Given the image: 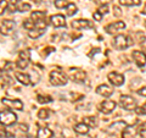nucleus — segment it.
Listing matches in <instances>:
<instances>
[{
  "mask_svg": "<svg viewBox=\"0 0 146 138\" xmlns=\"http://www.w3.org/2000/svg\"><path fill=\"white\" fill-rule=\"evenodd\" d=\"M18 127H20V130H21V131H23V132H27V131H28V126H27V125H23V123L18 125Z\"/></svg>",
  "mask_w": 146,
  "mask_h": 138,
  "instance_id": "38",
  "label": "nucleus"
},
{
  "mask_svg": "<svg viewBox=\"0 0 146 138\" xmlns=\"http://www.w3.org/2000/svg\"><path fill=\"white\" fill-rule=\"evenodd\" d=\"M68 4L70 3H68L67 0H55L54 1L55 7H57V9H66Z\"/></svg>",
  "mask_w": 146,
  "mask_h": 138,
  "instance_id": "27",
  "label": "nucleus"
},
{
  "mask_svg": "<svg viewBox=\"0 0 146 138\" xmlns=\"http://www.w3.org/2000/svg\"><path fill=\"white\" fill-rule=\"evenodd\" d=\"M83 122L89 127H96L98 126V119L95 116H86L83 119Z\"/></svg>",
  "mask_w": 146,
  "mask_h": 138,
  "instance_id": "20",
  "label": "nucleus"
},
{
  "mask_svg": "<svg viewBox=\"0 0 146 138\" xmlns=\"http://www.w3.org/2000/svg\"><path fill=\"white\" fill-rule=\"evenodd\" d=\"M50 21H51V25L56 28H60V27H65L66 26V18L61 13H57V15H54L50 17Z\"/></svg>",
  "mask_w": 146,
  "mask_h": 138,
  "instance_id": "13",
  "label": "nucleus"
},
{
  "mask_svg": "<svg viewBox=\"0 0 146 138\" xmlns=\"http://www.w3.org/2000/svg\"><path fill=\"white\" fill-rule=\"evenodd\" d=\"M68 77H70L73 82L82 83L86 78V73H85V71L80 70V68H71V70L68 71Z\"/></svg>",
  "mask_w": 146,
  "mask_h": 138,
  "instance_id": "5",
  "label": "nucleus"
},
{
  "mask_svg": "<svg viewBox=\"0 0 146 138\" xmlns=\"http://www.w3.org/2000/svg\"><path fill=\"white\" fill-rule=\"evenodd\" d=\"M45 33V29H39V28H34L32 31H28V36L31 37L32 39H36L39 37H42Z\"/></svg>",
  "mask_w": 146,
  "mask_h": 138,
  "instance_id": "21",
  "label": "nucleus"
},
{
  "mask_svg": "<svg viewBox=\"0 0 146 138\" xmlns=\"http://www.w3.org/2000/svg\"><path fill=\"white\" fill-rule=\"evenodd\" d=\"M116 102L113 100H104V102L99 105V110L101 111L102 114L107 115V114H111L113 110L116 109Z\"/></svg>",
  "mask_w": 146,
  "mask_h": 138,
  "instance_id": "10",
  "label": "nucleus"
},
{
  "mask_svg": "<svg viewBox=\"0 0 146 138\" xmlns=\"http://www.w3.org/2000/svg\"><path fill=\"white\" fill-rule=\"evenodd\" d=\"M38 102L39 103H50V102H51V98H50V96H42V95H39L38 96Z\"/></svg>",
  "mask_w": 146,
  "mask_h": 138,
  "instance_id": "33",
  "label": "nucleus"
},
{
  "mask_svg": "<svg viewBox=\"0 0 146 138\" xmlns=\"http://www.w3.org/2000/svg\"><path fill=\"white\" fill-rule=\"evenodd\" d=\"M131 56H133L134 61L138 64V66L140 67H144L145 64H146V54L140 52V50H134L133 53H131Z\"/></svg>",
  "mask_w": 146,
  "mask_h": 138,
  "instance_id": "12",
  "label": "nucleus"
},
{
  "mask_svg": "<svg viewBox=\"0 0 146 138\" xmlns=\"http://www.w3.org/2000/svg\"><path fill=\"white\" fill-rule=\"evenodd\" d=\"M18 59H23V60H31V52L28 49L21 50L18 53Z\"/></svg>",
  "mask_w": 146,
  "mask_h": 138,
  "instance_id": "25",
  "label": "nucleus"
},
{
  "mask_svg": "<svg viewBox=\"0 0 146 138\" xmlns=\"http://www.w3.org/2000/svg\"><path fill=\"white\" fill-rule=\"evenodd\" d=\"M144 13H146V4H145V7H144V10H143Z\"/></svg>",
  "mask_w": 146,
  "mask_h": 138,
  "instance_id": "42",
  "label": "nucleus"
},
{
  "mask_svg": "<svg viewBox=\"0 0 146 138\" xmlns=\"http://www.w3.org/2000/svg\"><path fill=\"white\" fill-rule=\"evenodd\" d=\"M13 28H15V21L12 20H4L0 25V32L5 36L11 34Z\"/></svg>",
  "mask_w": 146,
  "mask_h": 138,
  "instance_id": "11",
  "label": "nucleus"
},
{
  "mask_svg": "<svg viewBox=\"0 0 146 138\" xmlns=\"http://www.w3.org/2000/svg\"><path fill=\"white\" fill-rule=\"evenodd\" d=\"M89 130H90V127L86 126L84 122H79L74 126V131L78 133V135H88Z\"/></svg>",
  "mask_w": 146,
  "mask_h": 138,
  "instance_id": "18",
  "label": "nucleus"
},
{
  "mask_svg": "<svg viewBox=\"0 0 146 138\" xmlns=\"http://www.w3.org/2000/svg\"><path fill=\"white\" fill-rule=\"evenodd\" d=\"M9 10V0H0V16Z\"/></svg>",
  "mask_w": 146,
  "mask_h": 138,
  "instance_id": "30",
  "label": "nucleus"
},
{
  "mask_svg": "<svg viewBox=\"0 0 146 138\" xmlns=\"http://www.w3.org/2000/svg\"><path fill=\"white\" fill-rule=\"evenodd\" d=\"M124 28H125L124 22L123 21H116V22H112V23L107 25L106 27H105V31H106L108 34H117L118 32H121Z\"/></svg>",
  "mask_w": 146,
  "mask_h": 138,
  "instance_id": "7",
  "label": "nucleus"
},
{
  "mask_svg": "<svg viewBox=\"0 0 146 138\" xmlns=\"http://www.w3.org/2000/svg\"><path fill=\"white\" fill-rule=\"evenodd\" d=\"M145 54H146V53H145Z\"/></svg>",
  "mask_w": 146,
  "mask_h": 138,
  "instance_id": "45",
  "label": "nucleus"
},
{
  "mask_svg": "<svg viewBox=\"0 0 146 138\" xmlns=\"http://www.w3.org/2000/svg\"><path fill=\"white\" fill-rule=\"evenodd\" d=\"M135 111H136V114H139V115H146V103L143 105V107L136 108Z\"/></svg>",
  "mask_w": 146,
  "mask_h": 138,
  "instance_id": "32",
  "label": "nucleus"
},
{
  "mask_svg": "<svg viewBox=\"0 0 146 138\" xmlns=\"http://www.w3.org/2000/svg\"><path fill=\"white\" fill-rule=\"evenodd\" d=\"M138 135L141 138H146V122L140 123L139 127H138Z\"/></svg>",
  "mask_w": 146,
  "mask_h": 138,
  "instance_id": "28",
  "label": "nucleus"
},
{
  "mask_svg": "<svg viewBox=\"0 0 146 138\" xmlns=\"http://www.w3.org/2000/svg\"><path fill=\"white\" fill-rule=\"evenodd\" d=\"M108 81L112 83V86H116V87H121L123 83H124V76L121 75L118 72H110L107 75Z\"/></svg>",
  "mask_w": 146,
  "mask_h": 138,
  "instance_id": "9",
  "label": "nucleus"
},
{
  "mask_svg": "<svg viewBox=\"0 0 146 138\" xmlns=\"http://www.w3.org/2000/svg\"><path fill=\"white\" fill-rule=\"evenodd\" d=\"M68 82V76L60 70H52L50 72V83L56 87L66 86Z\"/></svg>",
  "mask_w": 146,
  "mask_h": 138,
  "instance_id": "1",
  "label": "nucleus"
},
{
  "mask_svg": "<svg viewBox=\"0 0 146 138\" xmlns=\"http://www.w3.org/2000/svg\"><path fill=\"white\" fill-rule=\"evenodd\" d=\"M72 27L74 29H86V28H93V23L89 20H85V18H79V20H73L72 21Z\"/></svg>",
  "mask_w": 146,
  "mask_h": 138,
  "instance_id": "8",
  "label": "nucleus"
},
{
  "mask_svg": "<svg viewBox=\"0 0 146 138\" xmlns=\"http://www.w3.org/2000/svg\"><path fill=\"white\" fill-rule=\"evenodd\" d=\"M17 121V115L12 110H0V123L4 126H12Z\"/></svg>",
  "mask_w": 146,
  "mask_h": 138,
  "instance_id": "2",
  "label": "nucleus"
},
{
  "mask_svg": "<svg viewBox=\"0 0 146 138\" xmlns=\"http://www.w3.org/2000/svg\"><path fill=\"white\" fill-rule=\"evenodd\" d=\"M119 104L123 109L128 110V111H131V110L136 109V100L133 98L131 95H122L119 98Z\"/></svg>",
  "mask_w": 146,
  "mask_h": 138,
  "instance_id": "4",
  "label": "nucleus"
},
{
  "mask_svg": "<svg viewBox=\"0 0 146 138\" xmlns=\"http://www.w3.org/2000/svg\"><path fill=\"white\" fill-rule=\"evenodd\" d=\"M54 132L48 127H40L36 132V138H52Z\"/></svg>",
  "mask_w": 146,
  "mask_h": 138,
  "instance_id": "17",
  "label": "nucleus"
},
{
  "mask_svg": "<svg viewBox=\"0 0 146 138\" xmlns=\"http://www.w3.org/2000/svg\"><path fill=\"white\" fill-rule=\"evenodd\" d=\"M29 65V60H23V59H18L16 61V66L21 70H25V68Z\"/></svg>",
  "mask_w": 146,
  "mask_h": 138,
  "instance_id": "29",
  "label": "nucleus"
},
{
  "mask_svg": "<svg viewBox=\"0 0 146 138\" xmlns=\"http://www.w3.org/2000/svg\"><path fill=\"white\" fill-rule=\"evenodd\" d=\"M99 12L105 15V13H108V5H101V7L99 9Z\"/></svg>",
  "mask_w": 146,
  "mask_h": 138,
  "instance_id": "35",
  "label": "nucleus"
},
{
  "mask_svg": "<svg viewBox=\"0 0 146 138\" xmlns=\"http://www.w3.org/2000/svg\"><path fill=\"white\" fill-rule=\"evenodd\" d=\"M77 10H78V9H77L76 4H74V3H70V4L67 5V7H66V15H67V16H73V15H76Z\"/></svg>",
  "mask_w": 146,
  "mask_h": 138,
  "instance_id": "23",
  "label": "nucleus"
},
{
  "mask_svg": "<svg viewBox=\"0 0 146 138\" xmlns=\"http://www.w3.org/2000/svg\"><path fill=\"white\" fill-rule=\"evenodd\" d=\"M93 17H94L95 21H101L102 17H104V15H102V13H100L99 11H95V12L93 13Z\"/></svg>",
  "mask_w": 146,
  "mask_h": 138,
  "instance_id": "34",
  "label": "nucleus"
},
{
  "mask_svg": "<svg viewBox=\"0 0 146 138\" xmlns=\"http://www.w3.org/2000/svg\"><path fill=\"white\" fill-rule=\"evenodd\" d=\"M113 10L116 11V12H115V15H116V16H119V15H121V10H119V9H118L117 6H113Z\"/></svg>",
  "mask_w": 146,
  "mask_h": 138,
  "instance_id": "39",
  "label": "nucleus"
},
{
  "mask_svg": "<svg viewBox=\"0 0 146 138\" xmlns=\"http://www.w3.org/2000/svg\"><path fill=\"white\" fill-rule=\"evenodd\" d=\"M127 123L124 122V121H118V122H115V123H112L111 126H110L108 128H110V132H122V131H124V130H127Z\"/></svg>",
  "mask_w": 146,
  "mask_h": 138,
  "instance_id": "16",
  "label": "nucleus"
},
{
  "mask_svg": "<svg viewBox=\"0 0 146 138\" xmlns=\"http://www.w3.org/2000/svg\"><path fill=\"white\" fill-rule=\"evenodd\" d=\"M49 109H40L38 111V119H40V120H46V119L49 117Z\"/></svg>",
  "mask_w": 146,
  "mask_h": 138,
  "instance_id": "26",
  "label": "nucleus"
},
{
  "mask_svg": "<svg viewBox=\"0 0 146 138\" xmlns=\"http://www.w3.org/2000/svg\"><path fill=\"white\" fill-rule=\"evenodd\" d=\"M145 27H146V21H145Z\"/></svg>",
  "mask_w": 146,
  "mask_h": 138,
  "instance_id": "43",
  "label": "nucleus"
},
{
  "mask_svg": "<svg viewBox=\"0 0 146 138\" xmlns=\"http://www.w3.org/2000/svg\"><path fill=\"white\" fill-rule=\"evenodd\" d=\"M111 1H112V0H95V3H96V4H101V5H108Z\"/></svg>",
  "mask_w": 146,
  "mask_h": 138,
  "instance_id": "36",
  "label": "nucleus"
},
{
  "mask_svg": "<svg viewBox=\"0 0 146 138\" xmlns=\"http://www.w3.org/2000/svg\"><path fill=\"white\" fill-rule=\"evenodd\" d=\"M96 93L101 96H105V98H108L113 94V89L107 84H100L96 87Z\"/></svg>",
  "mask_w": 146,
  "mask_h": 138,
  "instance_id": "14",
  "label": "nucleus"
},
{
  "mask_svg": "<svg viewBox=\"0 0 146 138\" xmlns=\"http://www.w3.org/2000/svg\"><path fill=\"white\" fill-rule=\"evenodd\" d=\"M15 77H16V80L20 82V83L25 84V86H29V84L32 83L31 76H29V75H27V73L20 72V71H16V72H15Z\"/></svg>",
  "mask_w": 146,
  "mask_h": 138,
  "instance_id": "15",
  "label": "nucleus"
},
{
  "mask_svg": "<svg viewBox=\"0 0 146 138\" xmlns=\"http://www.w3.org/2000/svg\"><path fill=\"white\" fill-rule=\"evenodd\" d=\"M20 12H27V11H31V5L27 3H22L18 5V9H17Z\"/></svg>",
  "mask_w": 146,
  "mask_h": 138,
  "instance_id": "31",
  "label": "nucleus"
},
{
  "mask_svg": "<svg viewBox=\"0 0 146 138\" xmlns=\"http://www.w3.org/2000/svg\"><path fill=\"white\" fill-rule=\"evenodd\" d=\"M138 94L141 95V96H145V98H146V87H143V88L138 89Z\"/></svg>",
  "mask_w": 146,
  "mask_h": 138,
  "instance_id": "37",
  "label": "nucleus"
},
{
  "mask_svg": "<svg viewBox=\"0 0 146 138\" xmlns=\"http://www.w3.org/2000/svg\"><path fill=\"white\" fill-rule=\"evenodd\" d=\"M45 17H46V12L45 11H33L31 13V18L34 22L43 21V20H45Z\"/></svg>",
  "mask_w": 146,
  "mask_h": 138,
  "instance_id": "19",
  "label": "nucleus"
},
{
  "mask_svg": "<svg viewBox=\"0 0 146 138\" xmlns=\"http://www.w3.org/2000/svg\"><path fill=\"white\" fill-rule=\"evenodd\" d=\"M23 27L27 29V31H32L35 28V22L32 20V18H26V20L23 21Z\"/></svg>",
  "mask_w": 146,
  "mask_h": 138,
  "instance_id": "24",
  "label": "nucleus"
},
{
  "mask_svg": "<svg viewBox=\"0 0 146 138\" xmlns=\"http://www.w3.org/2000/svg\"><path fill=\"white\" fill-rule=\"evenodd\" d=\"M1 103L5 105L7 109L13 110H23V103L20 99H10V98H3Z\"/></svg>",
  "mask_w": 146,
  "mask_h": 138,
  "instance_id": "6",
  "label": "nucleus"
},
{
  "mask_svg": "<svg viewBox=\"0 0 146 138\" xmlns=\"http://www.w3.org/2000/svg\"><path fill=\"white\" fill-rule=\"evenodd\" d=\"M31 1H33L34 4H36V5H39V4L42 3V0H31Z\"/></svg>",
  "mask_w": 146,
  "mask_h": 138,
  "instance_id": "40",
  "label": "nucleus"
},
{
  "mask_svg": "<svg viewBox=\"0 0 146 138\" xmlns=\"http://www.w3.org/2000/svg\"><path fill=\"white\" fill-rule=\"evenodd\" d=\"M21 138H36V137H33V136H22Z\"/></svg>",
  "mask_w": 146,
  "mask_h": 138,
  "instance_id": "41",
  "label": "nucleus"
},
{
  "mask_svg": "<svg viewBox=\"0 0 146 138\" xmlns=\"http://www.w3.org/2000/svg\"><path fill=\"white\" fill-rule=\"evenodd\" d=\"M0 75H1V72H0Z\"/></svg>",
  "mask_w": 146,
  "mask_h": 138,
  "instance_id": "44",
  "label": "nucleus"
},
{
  "mask_svg": "<svg viewBox=\"0 0 146 138\" xmlns=\"http://www.w3.org/2000/svg\"><path fill=\"white\" fill-rule=\"evenodd\" d=\"M119 4L123 6H139L141 0H119Z\"/></svg>",
  "mask_w": 146,
  "mask_h": 138,
  "instance_id": "22",
  "label": "nucleus"
},
{
  "mask_svg": "<svg viewBox=\"0 0 146 138\" xmlns=\"http://www.w3.org/2000/svg\"><path fill=\"white\" fill-rule=\"evenodd\" d=\"M131 44H133L131 38L128 36H124V34H118L115 37V39H113V47L118 50H124L127 48H129Z\"/></svg>",
  "mask_w": 146,
  "mask_h": 138,
  "instance_id": "3",
  "label": "nucleus"
}]
</instances>
